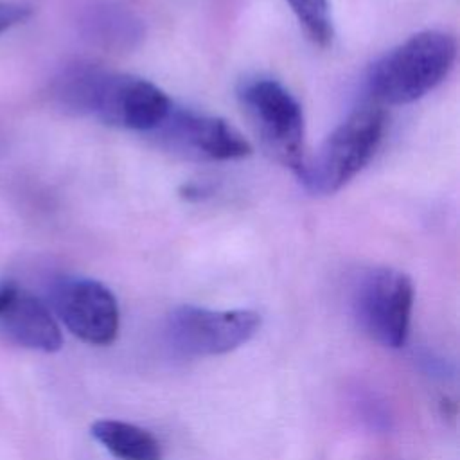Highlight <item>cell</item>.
<instances>
[{"label": "cell", "mask_w": 460, "mask_h": 460, "mask_svg": "<svg viewBox=\"0 0 460 460\" xmlns=\"http://www.w3.org/2000/svg\"><path fill=\"white\" fill-rule=\"evenodd\" d=\"M456 59V41L444 31H422L372 63L370 95L383 104H410L437 88Z\"/></svg>", "instance_id": "7a4b0ae2"}, {"label": "cell", "mask_w": 460, "mask_h": 460, "mask_svg": "<svg viewBox=\"0 0 460 460\" xmlns=\"http://www.w3.org/2000/svg\"><path fill=\"white\" fill-rule=\"evenodd\" d=\"M261 327V314L252 309L216 311L180 305L167 316V338L189 356H219L250 341Z\"/></svg>", "instance_id": "8992f818"}, {"label": "cell", "mask_w": 460, "mask_h": 460, "mask_svg": "<svg viewBox=\"0 0 460 460\" xmlns=\"http://www.w3.org/2000/svg\"><path fill=\"white\" fill-rule=\"evenodd\" d=\"M385 124V111L379 106L354 110L322 142L318 151L304 160L296 174L305 189L327 196L345 187L374 156Z\"/></svg>", "instance_id": "3957f363"}, {"label": "cell", "mask_w": 460, "mask_h": 460, "mask_svg": "<svg viewBox=\"0 0 460 460\" xmlns=\"http://www.w3.org/2000/svg\"><path fill=\"white\" fill-rule=\"evenodd\" d=\"M151 135L162 147L189 160H237L252 151L250 142L226 120L174 104Z\"/></svg>", "instance_id": "52a82bcc"}, {"label": "cell", "mask_w": 460, "mask_h": 460, "mask_svg": "<svg viewBox=\"0 0 460 460\" xmlns=\"http://www.w3.org/2000/svg\"><path fill=\"white\" fill-rule=\"evenodd\" d=\"M352 305L374 340L390 349L406 343L413 307V282L406 273L394 268L365 271L356 282Z\"/></svg>", "instance_id": "5b68a950"}, {"label": "cell", "mask_w": 460, "mask_h": 460, "mask_svg": "<svg viewBox=\"0 0 460 460\" xmlns=\"http://www.w3.org/2000/svg\"><path fill=\"white\" fill-rule=\"evenodd\" d=\"M92 437L119 460H160L162 447L155 435L124 420L102 419L92 424Z\"/></svg>", "instance_id": "30bf717a"}, {"label": "cell", "mask_w": 460, "mask_h": 460, "mask_svg": "<svg viewBox=\"0 0 460 460\" xmlns=\"http://www.w3.org/2000/svg\"><path fill=\"white\" fill-rule=\"evenodd\" d=\"M54 97L72 113L140 133L156 129L172 106L167 93L147 79L84 63L61 72L54 83Z\"/></svg>", "instance_id": "6da1fadb"}, {"label": "cell", "mask_w": 460, "mask_h": 460, "mask_svg": "<svg viewBox=\"0 0 460 460\" xmlns=\"http://www.w3.org/2000/svg\"><path fill=\"white\" fill-rule=\"evenodd\" d=\"M29 16H31V9L27 5L0 0V32L11 29L20 22H25Z\"/></svg>", "instance_id": "7c38bea8"}, {"label": "cell", "mask_w": 460, "mask_h": 460, "mask_svg": "<svg viewBox=\"0 0 460 460\" xmlns=\"http://www.w3.org/2000/svg\"><path fill=\"white\" fill-rule=\"evenodd\" d=\"M18 286H14L13 282H7V284H2L0 286V313L5 309V305L11 302V298L14 296Z\"/></svg>", "instance_id": "4fadbf2b"}, {"label": "cell", "mask_w": 460, "mask_h": 460, "mask_svg": "<svg viewBox=\"0 0 460 460\" xmlns=\"http://www.w3.org/2000/svg\"><path fill=\"white\" fill-rule=\"evenodd\" d=\"M237 99L264 149L298 172L304 164V113L293 93L271 77L244 79Z\"/></svg>", "instance_id": "277c9868"}, {"label": "cell", "mask_w": 460, "mask_h": 460, "mask_svg": "<svg viewBox=\"0 0 460 460\" xmlns=\"http://www.w3.org/2000/svg\"><path fill=\"white\" fill-rule=\"evenodd\" d=\"M0 332L9 341L32 350L56 352L63 345L61 331L50 309L20 288L0 313Z\"/></svg>", "instance_id": "9c48e42d"}, {"label": "cell", "mask_w": 460, "mask_h": 460, "mask_svg": "<svg viewBox=\"0 0 460 460\" xmlns=\"http://www.w3.org/2000/svg\"><path fill=\"white\" fill-rule=\"evenodd\" d=\"M52 305L65 327L92 345H108L119 334L120 313L113 293L84 277H65L52 286Z\"/></svg>", "instance_id": "ba28073f"}, {"label": "cell", "mask_w": 460, "mask_h": 460, "mask_svg": "<svg viewBox=\"0 0 460 460\" xmlns=\"http://www.w3.org/2000/svg\"><path fill=\"white\" fill-rule=\"evenodd\" d=\"M305 34L325 47L332 40V20L329 0H286Z\"/></svg>", "instance_id": "8fae6325"}]
</instances>
